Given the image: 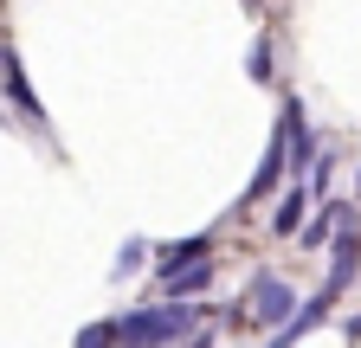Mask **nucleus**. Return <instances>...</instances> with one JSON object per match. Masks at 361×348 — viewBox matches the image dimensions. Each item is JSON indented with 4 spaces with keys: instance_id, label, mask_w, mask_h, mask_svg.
<instances>
[{
    "instance_id": "8",
    "label": "nucleus",
    "mask_w": 361,
    "mask_h": 348,
    "mask_svg": "<svg viewBox=\"0 0 361 348\" xmlns=\"http://www.w3.org/2000/svg\"><path fill=\"white\" fill-rule=\"evenodd\" d=\"M336 226H342V206H329V213H323V220H316V226L303 232V245H323V239H329Z\"/></svg>"
},
{
    "instance_id": "1",
    "label": "nucleus",
    "mask_w": 361,
    "mask_h": 348,
    "mask_svg": "<svg viewBox=\"0 0 361 348\" xmlns=\"http://www.w3.org/2000/svg\"><path fill=\"white\" fill-rule=\"evenodd\" d=\"M200 316L188 310V303H161V310H135V316H123L116 323V342L123 348H161V342H174V335H188Z\"/></svg>"
},
{
    "instance_id": "7",
    "label": "nucleus",
    "mask_w": 361,
    "mask_h": 348,
    "mask_svg": "<svg viewBox=\"0 0 361 348\" xmlns=\"http://www.w3.org/2000/svg\"><path fill=\"white\" fill-rule=\"evenodd\" d=\"M303 206H310V187L284 194V206H278V232H297V226H303Z\"/></svg>"
},
{
    "instance_id": "9",
    "label": "nucleus",
    "mask_w": 361,
    "mask_h": 348,
    "mask_svg": "<svg viewBox=\"0 0 361 348\" xmlns=\"http://www.w3.org/2000/svg\"><path fill=\"white\" fill-rule=\"evenodd\" d=\"M78 348H116V323H90Z\"/></svg>"
},
{
    "instance_id": "3",
    "label": "nucleus",
    "mask_w": 361,
    "mask_h": 348,
    "mask_svg": "<svg viewBox=\"0 0 361 348\" xmlns=\"http://www.w3.org/2000/svg\"><path fill=\"white\" fill-rule=\"evenodd\" d=\"M207 284H213V265H207V258H194V265H180V271L155 278V290H161L168 303H188V297H200Z\"/></svg>"
},
{
    "instance_id": "2",
    "label": "nucleus",
    "mask_w": 361,
    "mask_h": 348,
    "mask_svg": "<svg viewBox=\"0 0 361 348\" xmlns=\"http://www.w3.org/2000/svg\"><path fill=\"white\" fill-rule=\"evenodd\" d=\"M245 310L258 316V323H290L297 316V297H290V284L284 278H252V303H245Z\"/></svg>"
},
{
    "instance_id": "10",
    "label": "nucleus",
    "mask_w": 361,
    "mask_h": 348,
    "mask_svg": "<svg viewBox=\"0 0 361 348\" xmlns=\"http://www.w3.org/2000/svg\"><path fill=\"white\" fill-rule=\"evenodd\" d=\"M252 77H258V84L271 77V46H264V39H258V46H252Z\"/></svg>"
},
{
    "instance_id": "4",
    "label": "nucleus",
    "mask_w": 361,
    "mask_h": 348,
    "mask_svg": "<svg viewBox=\"0 0 361 348\" xmlns=\"http://www.w3.org/2000/svg\"><path fill=\"white\" fill-rule=\"evenodd\" d=\"M284 142H290V168L310 174V149H316V142H310V129H303V110H297V104H284Z\"/></svg>"
},
{
    "instance_id": "6",
    "label": "nucleus",
    "mask_w": 361,
    "mask_h": 348,
    "mask_svg": "<svg viewBox=\"0 0 361 348\" xmlns=\"http://www.w3.org/2000/svg\"><path fill=\"white\" fill-rule=\"evenodd\" d=\"M278 174H284V129H278V136H271V149H264V161H258V181H252V200L278 187Z\"/></svg>"
},
{
    "instance_id": "5",
    "label": "nucleus",
    "mask_w": 361,
    "mask_h": 348,
    "mask_svg": "<svg viewBox=\"0 0 361 348\" xmlns=\"http://www.w3.org/2000/svg\"><path fill=\"white\" fill-rule=\"evenodd\" d=\"M323 310H329V290H323V297H316V303H310V310H297V316L284 323V335H271V348H297V342H303V335H310L316 323H323Z\"/></svg>"
}]
</instances>
